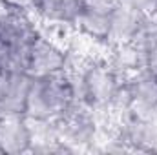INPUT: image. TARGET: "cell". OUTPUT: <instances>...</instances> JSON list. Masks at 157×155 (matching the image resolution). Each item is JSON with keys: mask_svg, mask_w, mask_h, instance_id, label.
<instances>
[{"mask_svg": "<svg viewBox=\"0 0 157 155\" xmlns=\"http://www.w3.org/2000/svg\"><path fill=\"white\" fill-rule=\"evenodd\" d=\"M7 7H11L13 11H20V9H28V7H33V2L35 0H2Z\"/></svg>", "mask_w": 157, "mask_h": 155, "instance_id": "obj_5", "label": "cell"}, {"mask_svg": "<svg viewBox=\"0 0 157 155\" xmlns=\"http://www.w3.org/2000/svg\"><path fill=\"white\" fill-rule=\"evenodd\" d=\"M31 141V133L24 122L15 115H7L0 122V150L2 152H18L24 150Z\"/></svg>", "mask_w": 157, "mask_h": 155, "instance_id": "obj_4", "label": "cell"}, {"mask_svg": "<svg viewBox=\"0 0 157 155\" xmlns=\"http://www.w3.org/2000/svg\"><path fill=\"white\" fill-rule=\"evenodd\" d=\"M82 86H84V95L91 104H106L115 99L119 91L113 73L102 66L90 68L82 75Z\"/></svg>", "mask_w": 157, "mask_h": 155, "instance_id": "obj_3", "label": "cell"}, {"mask_svg": "<svg viewBox=\"0 0 157 155\" xmlns=\"http://www.w3.org/2000/svg\"><path fill=\"white\" fill-rule=\"evenodd\" d=\"M71 100L73 88L66 78L59 77V73L35 77L28 91L24 112L33 119L46 120L53 115H62L64 112H68Z\"/></svg>", "mask_w": 157, "mask_h": 155, "instance_id": "obj_1", "label": "cell"}, {"mask_svg": "<svg viewBox=\"0 0 157 155\" xmlns=\"http://www.w3.org/2000/svg\"><path fill=\"white\" fill-rule=\"evenodd\" d=\"M66 66L64 53L49 39H37L31 42L28 49V73L35 77H46L60 73Z\"/></svg>", "mask_w": 157, "mask_h": 155, "instance_id": "obj_2", "label": "cell"}]
</instances>
